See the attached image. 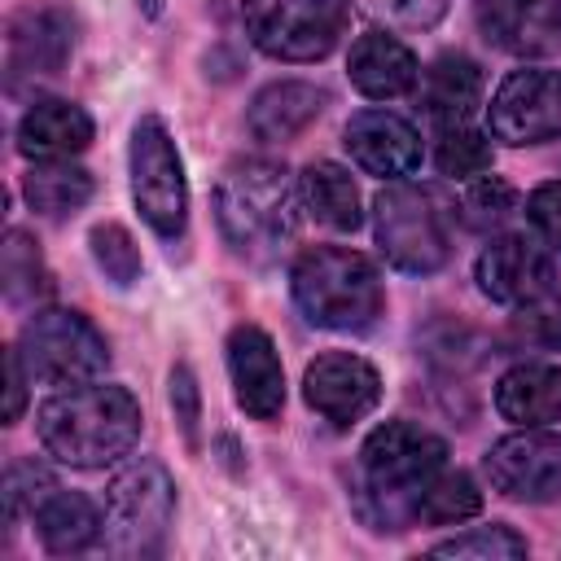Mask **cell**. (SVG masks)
<instances>
[{
	"instance_id": "cell-3",
	"label": "cell",
	"mask_w": 561,
	"mask_h": 561,
	"mask_svg": "<svg viewBox=\"0 0 561 561\" xmlns=\"http://www.w3.org/2000/svg\"><path fill=\"white\" fill-rule=\"evenodd\" d=\"M289 294L316 329L333 333H364L386 307L377 267L346 245L302 250L289 267Z\"/></svg>"
},
{
	"instance_id": "cell-1",
	"label": "cell",
	"mask_w": 561,
	"mask_h": 561,
	"mask_svg": "<svg viewBox=\"0 0 561 561\" xmlns=\"http://www.w3.org/2000/svg\"><path fill=\"white\" fill-rule=\"evenodd\" d=\"M140 403L127 386L79 381L35 408V434L48 456L70 469H105L140 438Z\"/></svg>"
},
{
	"instance_id": "cell-23",
	"label": "cell",
	"mask_w": 561,
	"mask_h": 561,
	"mask_svg": "<svg viewBox=\"0 0 561 561\" xmlns=\"http://www.w3.org/2000/svg\"><path fill=\"white\" fill-rule=\"evenodd\" d=\"M31 517H35V535H39L44 552H53V557L88 552L92 543H101V526H105V513L88 495L61 491V486Z\"/></svg>"
},
{
	"instance_id": "cell-36",
	"label": "cell",
	"mask_w": 561,
	"mask_h": 561,
	"mask_svg": "<svg viewBox=\"0 0 561 561\" xmlns=\"http://www.w3.org/2000/svg\"><path fill=\"white\" fill-rule=\"evenodd\" d=\"M4 364H9V403H4V425H13L18 416H22V408H26V364H22V351L13 346L9 355H4Z\"/></svg>"
},
{
	"instance_id": "cell-10",
	"label": "cell",
	"mask_w": 561,
	"mask_h": 561,
	"mask_svg": "<svg viewBox=\"0 0 561 561\" xmlns=\"http://www.w3.org/2000/svg\"><path fill=\"white\" fill-rule=\"evenodd\" d=\"M486 131L517 149L561 136V70L548 66L508 70L491 92Z\"/></svg>"
},
{
	"instance_id": "cell-17",
	"label": "cell",
	"mask_w": 561,
	"mask_h": 561,
	"mask_svg": "<svg viewBox=\"0 0 561 561\" xmlns=\"http://www.w3.org/2000/svg\"><path fill=\"white\" fill-rule=\"evenodd\" d=\"M482 35L504 53H557L561 48V0H482Z\"/></svg>"
},
{
	"instance_id": "cell-29",
	"label": "cell",
	"mask_w": 561,
	"mask_h": 561,
	"mask_svg": "<svg viewBox=\"0 0 561 561\" xmlns=\"http://www.w3.org/2000/svg\"><path fill=\"white\" fill-rule=\"evenodd\" d=\"M88 250H92L96 267H101V272H105V276H110L118 289L136 285V280H140V272H145L136 237H131L123 224H114V219L92 224V232H88Z\"/></svg>"
},
{
	"instance_id": "cell-30",
	"label": "cell",
	"mask_w": 561,
	"mask_h": 561,
	"mask_svg": "<svg viewBox=\"0 0 561 561\" xmlns=\"http://www.w3.org/2000/svg\"><path fill=\"white\" fill-rule=\"evenodd\" d=\"M517 210V188L500 175H486V180H473L460 197V219L478 232H491V228H504Z\"/></svg>"
},
{
	"instance_id": "cell-8",
	"label": "cell",
	"mask_w": 561,
	"mask_h": 561,
	"mask_svg": "<svg viewBox=\"0 0 561 561\" xmlns=\"http://www.w3.org/2000/svg\"><path fill=\"white\" fill-rule=\"evenodd\" d=\"M127 171H131V202L140 219L158 237H180L188 219V180L184 158L158 114H140L127 145Z\"/></svg>"
},
{
	"instance_id": "cell-5",
	"label": "cell",
	"mask_w": 561,
	"mask_h": 561,
	"mask_svg": "<svg viewBox=\"0 0 561 561\" xmlns=\"http://www.w3.org/2000/svg\"><path fill=\"white\" fill-rule=\"evenodd\" d=\"M171 517H175V478L167 473L162 460L140 456L127 469H118L105 486L101 548L127 561L158 557Z\"/></svg>"
},
{
	"instance_id": "cell-9",
	"label": "cell",
	"mask_w": 561,
	"mask_h": 561,
	"mask_svg": "<svg viewBox=\"0 0 561 561\" xmlns=\"http://www.w3.org/2000/svg\"><path fill=\"white\" fill-rule=\"evenodd\" d=\"M245 35L276 61H320L337 48L346 0H241Z\"/></svg>"
},
{
	"instance_id": "cell-20",
	"label": "cell",
	"mask_w": 561,
	"mask_h": 561,
	"mask_svg": "<svg viewBox=\"0 0 561 561\" xmlns=\"http://www.w3.org/2000/svg\"><path fill=\"white\" fill-rule=\"evenodd\" d=\"M92 114L75 101H61V96H39L22 123H18V149L35 162L44 158H70V153H83L92 145Z\"/></svg>"
},
{
	"instance_id": "cell-19",
	"label": "cell",
	"mask_w": 561,
	"mask_h": 561,
	"mask_svg": "<svg viewBox=\"0 0 561 561\" xmlns=\"http://www.w3.org/2000/svg\"><path fill=\"white\" fill-rule=\"evenodd\" d=\"M346 75L351 83L373 96V101H390V96H403L416 88L421 79V66H416V53L386 35V31H368L351 44V57H346Z\"/></svg>"
},
{
	"instance_id": "cell-33",
	"label": "cell",
	"mask_w": 561,
	"mask_h": 561,
	"mask_svg": "<svg viewBox=\"0 0 561 561\" xmlns=\"http://www.w3.org/2000/svg\"><path fill=\"white\" fill-rule=\"evenodd\" d=\"M355 4L394 31H430L451 9V0H355Z\"/></svg>"
},
{
	"instance_id": "cell-16",
	"label": "cell",
	"mask_w": 561,
	"mask_h": 561,
	"mask_svg": "<svg viewBox=\"0 0 561 561\" xmlns=\"http://www.w3.org/2000/svg\"><path fill=\"white\" fill-rule=\"evenodd\" d=\"M342 145L355 158V167H364L377 180H403L425 158L416 127L408 118L390 114V110H359V114H351V123L342 127Z\"/></svg>"
},
{
	"instance_id": "cell-11",
	"label": "cell",
	"mask_w": 561,
	"mask_h": 561,
	"mask_svg": "<svg viewBox=\"0 0 561 561\" xmlns=\"http://www.w3.org/2000/svg\"><path fill=\"white\" fill-rule=\"evenodd\" d=\"M482 473L491 491L526 504L561 500V434L543 425H522L517 434L491 443L482 456Z\"/></svg>"
},
{
	"instance_id": "cell-21",
	"label": "cell",
	"mask_w": 561,
	"mask_h": 561,
	"mask_svg": "<svg viewBox=\"0 0 561 561\" xmlns=\"http://www.w3.org/2000/svg\"><path fill=\"white\" fill-rule=\"evenodd\" d=\"M495 412L513 425L561 421V368L557 364H513L495 381Z\"/></svg>"
},
{
	"instance_id": "cell-25",
	"label": "cell",
	"mask_w": 561,
	"mask_h": 561,
	"mask_svg": "<svg viewBox=\"0 0 561 561\" xmlns=\"http://www.w3.org/2000/svg\"><path fill=\"white\" fill-rule=\"evenodd\" d=\"M92 175L83 167H75L70 158H44L22 175V197L31 210L48 215V219H66L75 210H83L92 202Z\"/></svg>"
},
{
	"instance_id": "cell-18",
	"label": "cell",
	"mask_w": 561,
	"mask_h": 561,
	"mask_svg": "<svg viewBox=\"0 0 561 561\" xmlns=\"http://www.w3.org/2000/svg\"><path fill=\"white\" fill-rule=\"evenodd\" d=\"M329 105V92L307 83V79H276L267 88L254 92L250 110H245V127L254 140L263 145H280V140H294L302 136Z\"/></svg>"
},
{
	"instance_id": "cell-22",
	"label": "cell",
	"mask_w": 561,
	"mask_h": 561,
	"mask_svg": "<svg viewBox=\"0 0 561 561\" xmlns=\"http://www.w3.org/2000/svg\"><path fill=\"white\" fill-rule=\"evenodd\" d=\"M421 105L434 123H469L482 105V70L465 53H443L421 70Z\"/></svg>"
},
{
	"instance_id": "cell-37",
	"label": "cell",
	"mask_w": 561,
	"mask_h": 561,
	"mask_svg": "<svg viewBox=\"0 0 561 561\" xmlns=\"http://www.w3.org/2000/svg\"><path fill=\"white\" fill-rule=\"evenodd\" d=\"M535 307V316H530V329L539 333V342H548V346H557L561 342V298H539V302H530Z\"/></svg>"
},
{
	"instance_id": "cell-2",
	"label": "cell",
	"mask_w": 561,
	"mask_h": 561,
	"mask_svg": "<svg viewBox=\"0 0 561 561\" xmlns=\"http://www.w3.org/2000/svg\"><path fill=\"white\" fill-rule=\"evenodd\" d=\"M298 197L285 162L237 158L215 184V224L232 254L272 263L298 232Z\"/></svg>"
},
{
	"instance_id": "cell-27",
	"label": "cell",
	"mask_w": 561,
	"mask_h": 561,
	"mask_svg": "<svg viewBox=\"0 0 561 561\" xmlns=\"http://www.w3.org/2000/svg\"><path fill=\"white\" fill-rule=\"evenodd\" d=\"M482 508V491H478V482H473V473H465V469H438L425 486H421V495H416V504H412V522H425V526H451V522H465V517H473Z\"/></svg>"
},
{
	"instance_id": "cell-4",
	"label": "cell",
	"mask_w": 561,
	"mask_h": 561,
	"mask_svg": "<svg viewBox=\"0 0 561 561\" xmlns=\"http://www.w3.org/2000/svg\"><path fill=\"white\" fill-rule=\"evenodd\" d=\"M443 465H447V443L416 421H386L359 447L364 491L377 500L381 522L390 530H399V522H412V504L421 486Z\"/></svg>"
},
{
	"instance_id": "cell-14",
	"label": "cell",
	"mask_w": 561,
	"mask_h": 561,
	"mask_svg": "<svg viewBox=\"0 0 561 561\" xmlns=\"http://www.w3.org/2000/svg\"><path fill=\"white\" fill-rule=\"evenodd\" d=\"M478 289L491 298V302H504V307H530L539 298L552 294L557 285V267L552 259L526 241V237H495L482 254H478Z\"/></svg>"
},
{
	"instance_id": "cell-38",
	"label": "cell",
	"mask_w": 561,
	"mask_h": 561,
	"mask_svg": "<svg viewBox=\"0 0 561 561\" xmlns=\"http://www.w3.org/2000/svg\"><path fill=\"white\" fill-rule=\"evenodd\" d=\"M162 4H167V0H136V9H140L145 18H158V13H162Z\"/></svg>"
},
{
	"instance_id": "cell-6",
	"label": "cell",
	"mask_w": 561,
	"mask_h": 561,
	"mask_svg": "<svg viewBox=\"0 0 561 561\" xmlns=\"http://www.w3.org/2000/svg\"><path fill=\"white\" fill-rule=\"evenodd\" d=\"M22 364L35 381L48 386H79L96 381L110 368V342L105 333L70 307H44L35 311L18 333Z\"/></svg>"
},
{
	"instance_id": "cell-13",
	"label": "cell",
	"mask_w": 561,
	"mask_h": 561,
	"mask_svg": "<svg viewBox=\"0 0 561 561\" xmlns=\"http://www.w3.org/2000/svg\"><path fill=\"white\" fill-rule=\"evenodd\" d=\"M302 399L311 412H320L333 425H355L368 416L381 399V377L364 355L351 351H324L302 373Z\"/></svg>"
},
{
	"instance_id": "cell-12",
	"label": "cell",
	"mask_w": 561,
	"mask_h": 561,
	"mask_svg": "<svg viewBox=\"0 0 561 561\" xmlns=\"http://www.w3.org/2000/svg\"><path fill=\"white\" fill-rule=\"evenodd\" d=\"M70 48H75V18H70V9H61V4L18 9L9 18V31H4L9 88H18L22 79L61 75V66L70 61Z\"/></svg>"
},
{
	"instance_id": "cell-34",
	"label": "cell",
	"mask_w": 561,
	"mask_h": 561,
	"mask_svg": "<svg viewBox=\"0 0 561 561\" xmlns=\"http://www.w3.org/2000/svg\"><path fill=\"white\" fill-rule=\"evenodd\" d=\"M167 399H171V412L180 421V434L188 447H197V421H202V390H197V377L188 364H175L171 368V381H167Z\"/></svg>"
},
{
	"instance_id": "cell-31",
	"label": "cell",
	"mask_w": 561,
	"mask_h": 561,
	"mask_svg": "<svg viewBox=\"0 0 561 561\" xmlns=\"http://www.w3.org/2000/svg\"><path fill=\"white\" fill-rule=\"evenodd\" d=\"M434 557H478V561H517L526 557V539L517 530H508L504 522H491V526H478V530H465L456 539H443L434 543Z\"/></svg>"
},
{
	"instance_id": "cell-7",
	"label": "cell",
	"mask_w": 561,
	"mask_h": 561,
	"mask_svg": "<svg viewBox=\"0 0 561 561\" xmlns=\"http://www.w3.org/2000/svg\"><path fill=\"white\" fill-rule=\"evenodd\" d=\"M373 237L381 259L408 276H430L451 259L443 210L416 184H386L373 197Z\"/></svg>"
},
{
	"instance_id": "cell-28",
	"label": "cell",
	"mask_w": 561,
	"mask_h": 561,
	"mask_svg": "<svg viewBox=\"0 0 561 561\" xmlns=\"http://www.w3.org/2000/svg\"><path fill=\"white\" fill-rule=\"evenodd\" d=\"M434 162L451 180H473L491 171V140L469 123H438L434 136Z\"/></svg>"
},
{
	"instance_id": "cell-26",
	"label": "cell",
	"mask_w": 561,
	"mask_h": 561,
	"mask_svg": "<svg viewBox=\"0 0 561 561\" xmlns=\"http://www.w3.org/2000/svg\"><path fill=\"white\" fill-rule=\"evenodd\" d=\"M0 280H4V298L13 307H31L39 298L53 294V280H48V267H44V254H39V241L22 228H9L4 232V245H0Z\"/></svg>"
},
{
	"instance_id": "cell-35",
	"label": "cell",
	"mask_w": 561,
	"mask_h": 561,
	"mask_svg": "<svg viewBox=\"0 0 561 561\" xmlns=\"http://www.w3.org/2000/svg\"><path fill=\"white\" fill-rule=\"evenodd\" d=\"M526 219L552 250H561V180H548L526 197Z\"/></svg>"
},
{
	"instance_id": "cell-24",
	"label": "cell",
	"mask_w": 561,
	"mask_h": 561,
	"mask_svg": "<svg viewBox=\"0 0 561 561\" xmlns=\"http://www.w3.org/2000/svg\"><path fill=\"white\" fill-rule=\"evenodd\" d=\"M298 193H302V206L316 224L333 228V232H355L364 224V202H359V188L351 180L346 167L337 162H311L302 175H298Z\"/></svg>"
},
{
	"instance_id": "cell-15",
	"label": "cell",
	"mask_w": 561,
	"mask_h": 561,
	"mask_svg": "<svg viewBox=\"0 0 561 561\" xmlns=\"http://www.w3.org/2000/svg\"><path fill=\"white\" fill-rule=\"evenodd\" d=\"M228 377L232 394L254 421H272L285 408V368L276 355V342L259 324H237L228 333Z\"/></svg>"
},
{
	"instance_id": "cell-32",
	"label": "cell",
	"mask_w": 561,
	"mask_h": 561,
	"mask_svg": "<svg viewBox=\"0 0 561 561\" xmlns=\"http://www.w3.org/2000/svg\"><path fill=\"white\" fill-rule=\"evenodd\" d=\"M57 491V478L44 469V465H35V460H13L9 469H4V517L13 522V517H22V513H35L48 495Z\"/></svg>"
}]
</instances>
